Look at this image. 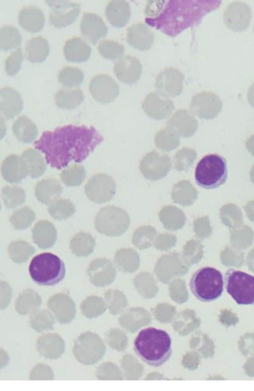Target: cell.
Returning a JSON list of instances; mask_svg holds the SVG:
<instances>
[{"label": "cell", "mask_w": 254, "mask_h": 391, "mask_svg": "<svg viewBox=\"0 0 254 391\" xmlns=\"http://www.w3.org/2000/svg\"><path fill=\"white\" fill-rule=\"evenodd\" d=\"M12 131L19 141L26 144L31 143L38 135L36 125L25 115L19 117L14 122Z\"/></svg>", "instance_id": "cb8c5ba5"}, {"label": "cell", "mask_w": 254, "mask_h": 391, "mask_svg": "<svg viewBox=\"0 0 254 391\" xmlns=\"http://www.w3.org/2000/svg\"><path fill=\"white\" fill-rule=\"evenodd\" d=\"M22 108L23 101L18 91L8 87L0 89V111L6 119H13L21 112Z\"/></svg>", "instance_id": "2e32d148"}, {"label": "cell", "mask_w": 254, "mask_h": 391, "mask_svg": "<svg viewBox=\"0 0 254 391\" xmlns=\"http://www.w3.org/2000/svg\"><path fill=\"white\" fill-rule=\"evenodd\" d=\"M22 42V36L14 26L5 25L0 30V48L7 51L19 47Z\"/></svg>", "instance_id": "f1b7e54d"}, {"label": "cell", "mask_w": 254, "mask_h": 391, "mask_svg": "<svg viewBox=\"0 0 254 391\" xmlns=\"http://www.w3.org/2000/svg\"><path fill=\"white\" fill-rule=\"evenodd\" d=\"M60 176L61 181L66 186H77L85 180L86 170L83 166L73 164L63 170Z\"/></svg>", "instance_id": "4dcf8cb0"}, {"label": "cell", "mask_w": 254, "mask_h": 391, "mask_svg": "<svg viewBox=\"0 0 254 391\" xmlns=\"http://www.w3.org/2000/svg\"><path fill=\"white\" fill-rule=\"evenodd\" d=\"M84 79V73L77 67L65 66L59 72L58 80L65 87L70 88L79 86Z\"/></svg>", "instance_id": "d6a6232c"}, {"label": "cell", "mask_w": 254, "mask_h": 391, "mask_svg": "<svg viewBox=\"0 0 254 391\" xmlns=\"http://www.w3.org/2000/svg\"><path fill=\"white\" fill-rule=\"evenodd\" d=\"M34 242L41 249L52 247L57 239V230L54 225L47 220L37 223L32 230Z\"/></svg>", "instance_id": "44dd1931"}, {"label": "cell", "mask_w": 254, "mask_h": 391, "mask_svg": "<svg viewBox=\"0 0 254 391\" xmlns=\"http://www.w3.org/2000/svg\"><path fill=\"white\" fill-rule=\"evenodd\" d=\"M1 172L4 180L10 183H19L26 177L20 157L14 154L9 155L2 161Z\"/></svg>", "instance_id": "603a6c76"}, {"label": "cell", "mask_w": 254, "mask_h": 391, "mask_svg": "<svg viewBox=\"0 0 254 391\" xmlns=\"http://www.w3.org/2000/svg\"><path fill=\"white\" fill-rule=\"evenodd\" d=\"M109 271V265L107 262L103 259H96L93 261L87 269V274L90 280L96 285L102 283L107 273Z\"/></svg>", "instance_id": "d590c367"}, {"label": "cell", "mask_w": 254, "mask_h": 391, "mask_svg": "<svg viewBox=\"0 0 254 391\" xmlns=\"http://www.w3.org/2000/svg\"><path fill=\"white\" fill-rule=\"evenodd\" d=\"M95 246L94 237L89 233L81 231L75 234L69 242V249L77 256L85 257L91 254Z\"/></svg>", "instance_id": "484cf974"}, {"label": "cell", "mask_w": 254, "mask_h": 391, "mask_svg": "<svg viewBox=\"0 0 254 391\" xmlns=\"http://www.w3.org/2000/svg\"><path fill=\"white\" fill-rule=\"evenodd\" d=\"M35 219L34 212L29 207L25 206L14 211L9 221L15 229L22 230L29 227Z\"/></svg>", "instance_id": "836d02e7"}, {"label": "cell", "mask_w": 254, "mask_h": 391, "mask_svg": "<svg viewBox=\"0 0 254 391\" xmlns=\"http://www.w3.org/2000/svg\"><path fill=\"white\" fill-rule=\"evenodd\" d=\"M63 187L60 181L54 178L49 177L38 182L35 187V195L41 203L50 204L60 197Z\"/></svg>", "instance_id": "ffe728a7"}, {"label": "cell", "mask_w": 254, "mask_h": 391, "mask_svg": "<svg viewBox=\"0 0 254 391\" xmlns=\"http://www.w3.org/2000/svg\"><path fill=\"white\" fill-rule=\"evenodd\" d=\"M45 22L43 11L33 6H25L21 9L18 15L19 25L26 31L36 33L41 31Z\"/></svg>", "instance_id": "d6986e66"}, {"label": "cell", "mask_w": 254, "mask_h": 391, "mask_svg": "<svg viewBox=\"0 0 254 391\" xmlns=\"http://www.w3.org/2000/svg\"><path fill=\"white\" fill-rule=\"evenodd\" d=\"M83 100V93L79 88L63 89L58 91L55 96L57 106L60 108L66 110L76 108Z\"/></svg>", "instance_id": "4316f807"}, {"label": "cell", "mask_w": 254, "mask_h": 391, "mask_svg": "<svg viewBox=\"0 0 254 391\" xmlns=\"http://www.w3.org/2000/svg\"><path fill=\"white\" fill-rule=\"evenodd\" d=\"M99 53L109 59H120L124 56V46L117 41L106 40L102 41L98 46Z\"/></svg>", "instance_id": "e575fe53"}, {"label": "cell", "mask_w": 254, "mask_h": 391, "mask_svg": "<svg viewBox=\"0 0 254 391\" xmlns=\"http://www.w3.org/2000/svg\"><path fill=\"white\" fill-rule=\"evenodd\" d=\"M64 53L68 61L82 62L87 60L91 53V47L80 37H74L66 42Z\"/></svg>", "instance_id": "7402d4cb"}, {"label": "cell", "mask_w": 254, "mask_h": 391, "mask_svg": "<svg viewBox=\"0 0 254 391\" xmlns=\"http://www.w3.org/2000/svg\"><path fill=\"white\" fill-rule=\"evenodd\" d=\"M105 14L108 21L113 26L124 27L131 16L129 4L125 0H111L106 7Z\"/></svg>", "instance_id": "ac0fdd59"}, {"label": "cell", "mask_w": 254, "mask_h": 391, "mask_svg": "<svg viewBox=\"0 0 254 391\" xmlns=\"http://www.w3.org/2000/svg\"><path fill=\"white\" fill-rule=\"evenodd\" d=\"M20 157L22 166L26 176L37 178L45 172L47 167L42 155L37 150L28 148Z\"/></svg>", "instance_id": "e0dca14e"}, {"label": "cell", "mask_w": 254, "mask_h": 391, "mask_svg": "<svg viewBox=\"0 0 254 391\" xmlns=\"http://www.w3.org/2000/svg\"><path fill=\"white\" fill-rule=\"evenodd\" d=\"M225 287L239 305H254V276L244 272L229 269L224 278Z\"/></svg>", "instance_id": "8992f818"}, {"label": "cell", "mask_w": 254, "mask_h": 391, "mask_svg": "<svg viewBox=\"0 0 254 391\" xmlns=\"http://www.w3.org/2000/svg\"><path fill=\"white\" fill-rule=\"evenodd\" d=\"M89 88L92 97L102 104L113 101L120 92L118 83L110 75L103 74L95 76L90 81Z\"/></svg>", "instance_id": "30bf717a"}, {"label": "cell", "mask_w": 254, "mask_h": 391, "mask_svg": "<svg viewBox=\"0 0 254 391\" xmlns=\"http://www.w3.org/2000/svg\"><path fill=\"white\" fill-rule=\"evenodd\" d=\"M222 273L211 267H204L192 276L190 287L197 299L205 302L214 301L221 297L224 290Z\"/></svg>", "instance_id": "277c9868"}, {"label": "cell", "mask_w": 254, "mask_h": 391, "mask_svg": "<svg viewBox=\"0 0 254 391\" xmlns=\"http://www.w3.org/2000/svg\"><path fill=\"white\" fill-rule=\"evenodd\" d=\"M35 251L33 246L22 240L11 242L8 247L10 258L14 262L18 264L25 262Z\"/></svg>", "instance_id": "83f0119b"}, {"label": "cell", "mask_w": 254, "mask_h": 391, "mask_svg": "<svg viewBox=\"0 0 254 391\" xmlns=\"http://www.w3.org/2000/svg\"><path fill=\"white\" fill-rule=\"evenodd\" d=\"M171 338L165 331L153 327L141 330L134 341V350L145 363L160 367L170 358Z\"/></svg>", "instance_id": "7a4b0ae2"}, {"label": "cell", "mask_w": 254, "mask_h": 391, "mask_svg": "<svg viewBox=\"0 0 254 391\" xmlns=\"http://www.w3.org/2000/svg\"><path fill=\"white\" fill-rule=\"evenodd\" d=\"M23 60V55L21 49L11 53L5 61V70L8 75H15L21 68Z\"/></svg>", "instance_id": "8d00e7d4"}, {"label": "cell", "mask_w": 254, "mask_h": 391, "mask_svg": "<svg viewBox=\"0 0 254 391\" xmlns=\"http://www.w3.org/2000/svg\"><path fill=\"white\" fill-rule=\"evenodd\" d=\"M114 72L122 82L132 84L140 78L142 67L139 60L130 55L124 56L114 64Z\"/></svg>", "instance_id": "7c38bea8"}, {"label": "cell", "mask_w": 254, "mask_h": 391, "mask_svg": "<svg viewBox=\"0 0 254 391\" xmlns=\"http://www.w3.org/2000/svg\"><path fill=\"white\" fill-rule=\"evenodd\" d=\"M154 39L153 32L143 23H136L127 28V42L139 51H145L150 49Z\"/></svg>", "instance_id": "9a60e30c"}, {"label": "cell", "mask_w": 254, "mask_h": 391, "mask_svg": "<svg viewBox=\"0 0 254 391\" xmlns=\"http://www.w3.org/2000/svg\"><path fill=\"white\" fill-rule=\"evenodd\" d=\"M142 108L148 115L160 119L169 114L174 106L169 97L157 91L150 93L145 97L142 102Z\"/></svg>", "instance_id": "4fadbf2b"}, {"label": "cell", "mask_w": 254, "mask_h": 391, "mask_svg": "<svg viewBox=\"0 0 254 391\" xmlns=\"http://www.w3.org/2000/svg\"><path fill=\"white\" fill-rule=\"evenodd\" d=\"M104 138L92 126L66 125L45 131L34 147L44 154L47 163L60 170L74 161L85 160Z\"/></svg>", "instance_id": "6da1fadb"}, {"label": "cell", "mask_w": 254, "mask_h": 391, "mask_svg": "<svg viewBox=\"0 0 254 391\" xmlns=\"http://www.w3.org/2000/svg\"><path fill=\"white\" fill-rule=\"evenodd\" d=\"M50 52L47 40L42 36L30 39L25 45L27 59L32 63H40L44 61Z\"/></svg>", "instance_id": "d4e9b609"}, {"label": "cell", "mask_w": 254, "mask_h": 391, "mask_svg": "<svg viewBox=\"0 0 254 391\" xmlns=\"http://www.w3.org/2000/svg\"><path fill=\"white\" fill-rule=\"evenodd\" d=\"M32 280L44 286L56 285L64 278L65 268L63 261L57 255L49 252L35 256L29 267Z\"/></svg>", "instance_id": "3957f363"}, {"label": "cell", "mask_w": 254, "mask_h": 391, "mask_svg": "<svg viewBox=\"0 0 254 391\" xmlns=\"http://www.w3.org/2000/svg\"><path fill=\"white\" fill-rule=\"evenodd\" d=\"M75 208L72 202L65 198L57 199L49 204L48 212L55 219L65 220L75 212Z\"/></svg>", "instance_id": "f546056e"}, {"label": "cell", "mask_w": 254, "mask_h": 391, "mask_svg": "<svg viewBox=\"0 0 254 391\" xmlns=\"http://www.w3.org/2000/svg\"><path fill=\"white\" fill-rule=\"evenodd\" d=\"M194 178L196 183L203 188L210 189L220 186L227 178L226 160L217 154L204 156L196 165Z\"/></svg>", "instance_id": "5b68a950"}, {"label": "cell", "mask_w": 254, "mask_h": 391, "mask_svg": "<svg viewBox=\"0 0 254 391\" xmlns=\"http://www.w3.org/2000/svg\"><path fill=\"white\" fill-rule=\"evenodd\" d=\"M184 80L182 72L176 68L169 67L156 76L155 87L159 93L168 97H175L182 92Z\"/></svg>", "instance_id": "8fae6325"}, {"label": "cell", "mask_w": 254, "mask_h": 391, "mask_svg": "<svg viewBox=\"0 0 254 391\" xmlns=\"http://www.w3.org/2000/svg\"><path fill=\"white\" fill-rule=\"evenodd\" d=\"M115 183L112 177L105 173L93 175L85 186V192L88 199L97 203L110 200L114 195Z\"/></svg>", "instance_id": "9c48e42d"}, {"label": "cell", "mask_w": 254, "mask_h": 391, "mask_svg": "<svg viewBox=\"0 0 254 391\" xmlns=\"http://www.w3.org/2000/svg\"><path fill=\"white\" fill-rule=\"evenodd\" d=\"M82 35L93 44L108 33V27L102 18L93 13H84L82 16L80 25Z\"/></svg>", "instance_id": "5bb4252c"}, {"label": "cell", "mask_w": 254, "mask_h": 391, "mask_svg": "<svg viewBox=\"0 0 254 391\" xmlns=\"http://www.w3.org/2000/svg\"><path fill=\"white\" fill-rule=\"evenodd\" d=\"M50 7L49 20L57 28L71 24L77 17L80 4L67 0H46Z\"/></svg>", "instance_id": "ba28073f"}, {"label": "cell", "mask_w": 254, "mask_h": 391, "mask_svg": "<svg viewBox=\"0 0 254 391\" xmlns=\"http://www.w3.org/2000/svg\"><path fill=\"white\" fill-rule=\"evenodd\" d=\"M1 198L7 208L13 209L25 202L26 194L24 190L21 187L7 185L2 189Z\"/></svg>", "instance_id": "1f68e13d"}, {"label": "cell", "mask_w": 254, "mask_h": 391, "mask_svg": "<svg viewBox=\"0 0 254 391\" xmlns=\"http://www.w3.org/2000/svg\"><path fill=\"white\" fill-rule=\"evenodd\" d=\"M171 168L169 157L165 154L153 150L143 157L139 168L147 179L155 181L165 176Z\"/></svg>", "instance_id": "52a82bcc"}]
</instances>
